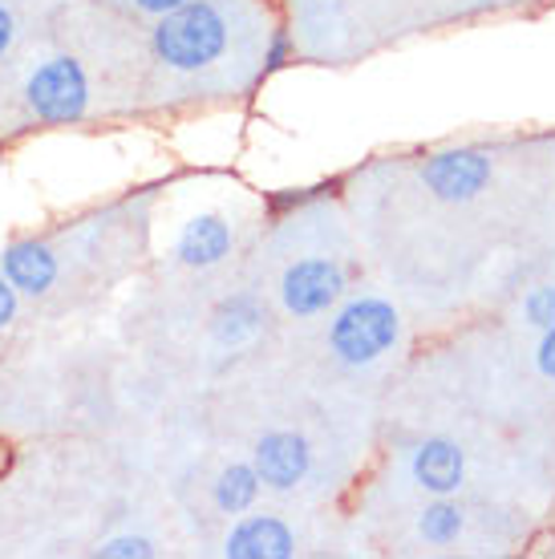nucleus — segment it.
<instances>
[{"mask_svg":"<svg viewBox=\"0 0 555 559\" xmlns=\"http://www.w3.org/2000/svg\"><path fill=\"white\" fill-rule=\"evenodd\" d=\"M154 57L179 73L208 70L227 49V16L211 0H187L182 9L158 16L151 33Z\"/></svg>","mask_w":555,"mask_h":559,"instance_id":"1","label":"nucleus"},{"mask_svg":"<svg viewBox=\"0 0 555 559\" xmlns=\"http://www.w3.org/2000/svg\"><path fill=\"white\" fill-rule=\"evenodd\" d=\"M0 272L21 296H45L57 280V255L42 239H16L0 252Z\"/></svg>","mask_w":555,"mask_h":559,"instance_id":"8","label":"nucleus"},{"mask_svg":"<svg viewBox=\"0 0 555 559\" xmlns=\"http://www.w3.org/2000/svg\"><path fill=\"white\" fill-rule=\"evenodd\" d=\"M462 527H467V519H462V507L446 503V495L438 499V503L426 507V511H422V519H417V535H422L426 544H434V547L459 544Z\"/></svg>","mask_w":555,"mask_h":559,"instance_id":"13","label":"nucleus"},{"mask_svg":"<svg viewBox=\"0 0 555 559\" xmlns=\"http://www.w3.org/2000/svg\"><path fill=\"white\" fill-rule=\"evenodd\" d=\"M345 288H349V276L333 255H305V260H296L284 272V280H280V300H284V308H288L292 317L308 321V317L329 312L345 296Z\"/></svg>","mask_w":555,"mask_h":559,"instance_id":"4","label":"nucleus"},{"mask_svg":"<svg viewBox=\"0 0 555 559\" xmlns=\"http://www.w3.org/2000/svg\"><path fill=\"white\" fill-rule=\"evenodd\" d=\"M288 61H292V37L284 33V28H276V33H272V41H268V53H264V73L284 70Z\"/></svg>","mask_w":555,"mask_h":559,"instance_id":"16","label":"nucleus"},{"mask_svg":"<svg viewBox=\"0 0 555 559\" xmlns=\"http://www.w3.org/2000/svg\"><path fill=\"white\" fill-rule=\"evenodd\" d=\"M227 559H288L296 556V535L276 515H248L223 539Z\"/></svg>","mask_w":555,"mask_h":559,"instance_id":"7","label":"nucleus"},{"mask_svg":"<svg viewBox=\"0 0 555 559\" xmlns=\"http://www.w3.org/2000/svg\"><path fill=\"white\" fill-rule=\"evenodd\" d=\"M232 243H236V231L223 215H194L191 224L179 231L175 255L187 267H215L232 255Z\"/></svg>","mask_w":555,"mask_h":559,"instance_id":"10","label":"nucleus"},{"mask_svg":"<svg viewBox=\"0 0 555 559\" xmlns=\"http://www.w3.org/2000/svg\"><path fill=\"white\" fill-rule=\"evenodd\" d=\"M16 296H21V293H16L13 284H9V276L0 272V333L16 321Z\"/></svg>","mask_w":555,"mask_h":559,"instance_id":"17","label":"nucleus"},{"mask_svg":"<svg viewBox=\"0 0 555 559\" xmlns=\"http://www.w3.org/2000/svg\"><path fill=\"white\" fill-rule=\"evenodd\" d=\"M305 199H312V191H288V195L272 199V207H296V203H305Z\"/></svg>","mask_w":555,"mask_h":559,"instance_id":"21","label":"nucleus"},{"mask_svg":"<svg viewBox=\"0 0 555 559\" xmlns=\"http://www.w3.org/2000/svg\"><path fill=\"white\" fill-rule=\"evenodd\" d=\"M251 466L260 471L264 487L272 490H292L296 483L308 478V466H312V447L308 438L292 430H272L256 442V454H251Z\"/></svg>","mask_w":555,"mask_h":559,"instance_id":"6","label":"nucleus"},{"mask_svg":"<svg viewBox=\"0 0 555 559\" xmlns=\"http://www.w3.org/2000/svg\"><path fill=\"white\" fill-rule=\"evenodd\" d=\"M535 365H540L543 378L555 381V324H552V329H543V341H540V353H535Z\"/></svg>","mask_w":555,"mask_h":559,"instance_id":"18","label":"nucleus"},{"mask_svg":"<svg viewBox=\"0 0 555 559\" xmlns=\"http://www.w3.org/2000/svg\"><path fill=\"white\" fill-rule=\"evenodd\" d=\"M260 321H264V312H260V305L251 296H232L215 312V341L220 345H244L248 336H256Z\"/></svg>","mask_w":555,"mask_h":559,"instance_id":"12","label":"nucleus"},{"mask_svg":"<svg viewBox=\"0 0 555 559\" xmlns=\"http://www.w3.org/2000/svg\"><path fill=\"white\" fill-rule=\"evenodd\" d=\"M28 110L42 122L66 127V122H82L90 110V78H85L82 61L73 57H49L25 82Z\"/></svg>","mask_w":555,"mask_h":559,"instance_id":"3","label":"nucleus"},{"mask_svg":"<svg viewBox=\"0 0 555 559\" xmlns=\"http://www.w3.org/2000/svg\"><path fill=\"white\" fill-rule=\"evenodd\" d=\"M142 13H151V16H167V13H175V9H182L187 0H134Z\"/></svg>","mask_w":555,"mask_h":559,"instance_id":"20","label":"nucleus"},{"mask_svg":"<svg viewBox=\"0 0 555 559\" xmlns=\"http://www.w3.org/2000/svg\"><path fill=\"white\" fill-rule=\"evenodd\" d=\"M97 556L102 559H151L154 544L151 539H142V535H114V539H106V544L97 547Z\"/></svg>","mask_w":555,"mask_h":559,"instance_id":"15","label":"nucleus"},{"mask_svg":"<svg viewBox=\"0 0 555 559\" xmlns=\"http://www.w3.org/2000/svg\"><path fill=\"white\" fill-rule=\"evenodd\" d=\"M13 37H16V21H13V13L0 4V57L9 53V45H13Z\"/></svg>","mask_w":555,"mask_h":559,"instance_id":"19","label":"nucleus"},{"mask_svg":"<svg viewBox=\"0 0 555 559\" xmlns=\"http://www.w3.org/2000/svg\"><path fill=\"white\" fill-rule=\"evenodd\" d=\"M491 154L483 151H438L422 163V182L442 203H471L491 182Z\"/></svg>","mask_w":555,"mask_h":559,"instance_id":"5","label":"nucleus"},{"mask_svg":"<svg viewBox=\"0 0 555 559\" xmlns=\"http://www.w3.org/2000/svg\"><path fill=\"white\" fill-rule=\"evenodd\" d=\"M260 487H264V478H260V471L251 462H232L215 478V507H220L223 515H244V511L256 507Z\"/></svg>","mask_w":555,"mask_h":559,"instance_id":"11","label":"nucleus"},{"mask_svg":"<svg viewBox=\"0 0 555 559\" xmlns=\"http://www.w3.org/2000/svg\"><path fill=\"white\" fill-rule=\"evenodd\" d=\"M402 336V317L386 296H357L349 300L329 324V349L341 365H374L386 357Z\"/></svg>","mask_w":555,"mask_h":559,"instance_id":"2","label":"nucleus"},{"mask_svg":"<svg viewBox=\"0 0 555 559\" xmlns=\"http://www.w3.org/2000/svg\"><path fill=\"white\" fill-rule=\"evenodd\" d=\"M523 317H528V324H535V329H552L555 324V284L531 288L528 300H523Z\"/></svg>","mask_w":555,"mask_h":559,"instance_id":"14","label":"nucleus"},{"mask_svg":"<svg viewBox=\"0 0 555 559\" xmlns=\"http://www.w3.org/2000/svg\"><path fill=\"white\" fill-rule=\"evenodd\" d=\"M414 478L422 490L430 495H454L467 478V454H462L459 442L450 438H426L422 447L414 450Z\"/></svg>","mask_w":555,"mask_h":559,"instance_id":"9","label":"nucleus"}]
</instances>
